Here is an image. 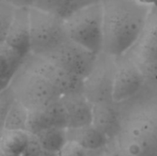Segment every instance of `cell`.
Returning a JSON list of instances; mask_svg holds the SVG:
<instances>
[{
  "label": "cell",
  "mask_w": 157,
  "mask_h": 156,
  "mask_svg": "<svg viewBox=\"0 0 157 156\" xmlns=\"http://www.w3.org/2000/svg\"><path fill=\"white\" fill-rule=\"evenodd\" d=\"M29 120V110L17 99L1 121V131H28Z\"/></svg>",
  "instance_id": "cell-18"
},
{
  "label": "cell",
  "mask_w": 157,
  "mask_h": 156,
  "mask_svg": "<svg viewBox=\"0 0 157 156\" xmlns=\"http://www.w3.org/2000/svg\"><path fill=\"white\" fill-rule=\"evenodd\" d=\"M58 154L59 156H87L88 151H86L78 143L68 141Z\"/></svg>",
  "instance_id": "cell-23"
},
{
  "label": "cell",
  "mask_w": 157,
  "mask_h": 156,
  "mask_svg": "<svg viewBox=\"0 0 157 156\" xmlns=\"http://www.w3.org/2000/svg\"><path fill=\"white\" fill-rule=\"evenodd\" d=\"M41 151H42V147L40 146L38 139L34 135H31L28 147L26 148L22 156H39Z\"/></svg>",
  "instance_id": "cell-25"
},
{
  "label": "cell",
  "mask_w": 157,
  "mask_h": 156,
  "mask_svg": "<svg viewBox=\"0 0 157 156\" xmlns=\"http://www.w3.org/2000/svg\"><path fill=\"white\" fill-rule=\"evenodd\" d=\"M30 53L46 55L68 37L64 19L37 7L29 8Z\"/></svg>",
  "instance_id": "cell-4"
},
{
  "label": "cell",
  "mask_w": 157,
  "mask_h": 156,
  "mask_svg": "<svg viewBox=\"0 0 157 156\" xmlns=\"http://www.w3.org/2000/svg\"><path fill=\"white\" fill-rule=\"evenodd\" d=\"M98 1L100 0H36L34 7L65 19L82 7Z\"/></svg>",
  "instance_id": "cell-17"
},
{
  "label": "cell",
  "mask_w": 157,
  "mask_h": 156,
  "mask_svg": "<svg viewBox=\"0 0 157 156\" xmlns=\"http://www.w3.org/2000/svg\"><path fill=\"white\" fill-rule=\"evenodd\" d=\"M92 124L110 140L115 139L121 129V112L118 103L105 102L93 104Z\"/></svg>",
  "instance_id": "cell-13"
},
{
  "label": "cell",
  "mask_w": 157,
  "mask_h": 156,
  "mask_svg": "<svg viewBox=\"0 0 157 156\" xmlns=\"http://www.w3.org/2000/svg\"><path fill=\"white\" fill-rule=\"evenodd\" d=\"M34 136L44 150L55 154H59L68 142L67 129L64 128H50Z\"/></svg>",
  "instance_id": "cell-19"
},
{
  "label": "cell",
  "mask_w": 157,
  "mask_h": 156,
  "mask_svg": "<svg viewBox=\"0 0 157 156\" xmlns=\"http://www.w3.org/2000/svg\"><path fill=\"white\" fill-rule=\"evenodd\" d=\"M104 18L103 51L128 52L143 31L155 6L144 0H101Z\"/></svg>",
  "instance_id": "cell-1"
},
{
  "label": "cell",
  "mask_w": 157,
  "mask_h": 156,
  "mask_svg": "<svg viewBox=\"0 0 157 156\" xmlns=\"http://www.w3.org/2000/svg\"><path fill=\"white\" fill-rule=\"evenodd\" d=\"M9 86L16 98L29 111L43 109L62 97L55 87L40 74L26 67L24 63Z\"/></svg>",
  "instance_id": "cell-3"
},
{
  "label": "cell",
  "mask_w": 157,
  "mask_h": 156,
  "mask_svg": "<svg viewBox=\"0 0 157 156\" xmlns=\"http://www.w3.org/2000/svg\"><path fill=\"white\" fill-rule=\"evenodd\" d=\"M1 156H4V155H2V154H1Z\"/></svg>",
  "instance_id": "cell-31"
},
{
  "label": "cell",
  "mask_w": 157,
  "mask_h": 156,
  "mask_svg": "<svg viewBox=\"0 0 157 156\" xmlns=\"http://www.w3.org/2000/svg\"><path fill=\"white\" fill-rule=\"evenodd\" d=\"M26 57L6 42H0V89L11 83Z\"/></svg>",
  "instance_id": "cell-15"
},
{
  "label": "cell",
  "mask_w": 157,
  "mask_h": 156,
  "mask_svg": "<svg viewBox=\"0 0 157 156\" xmlns=\"http://www.w3.org/2000/svg\"><path fill=\"white\" fill-rule=\"evenodd\" d=\"M24 65L40 74L63 95L83 91V79L71 74L43 55L29 53Z\"/></svg>",
  "instance_id": "cell-6"
},
{
  "label": "cell",
  "mask_w": 157,
  "mask_h": 156,
  "mask_svg": "<svg viewBox=\"0 0 157 156\" xmlns=\"http://www.w3.org/2000/svg\"><path fill=\"white\" fill-rule=\"evenodd\" d=\"M60 99L67 115V129L92 124L94 105L83 91L63 95Z\"/></svg>",
  "instance_id": "cell-10"
},
{
  "label": "cell",
  "mask_w": 157,
  "mask_h": 156,
  "mask_svg": "<svg viewBox=\"0 0 157 156\" xmlns=\"http://www.w3.org/2000/svg\"><path fill=\"white\" fill-rule=\"evenodd\" d=\"M67 137L68 141L78 143L88 152L102 150L110 142V139L93 124L67 129Z\"/></svg>",
  "instance_id": "cell-14"
},
{
  "label": "cell",
  "mask_w": 157,
  "mask_h": 156,
  "mask_svg": "<svg viewBox=\"0 0 157 156\" xmlns=\"http://www.w3.org/2000/svg\"><path fill=\"white\" fill-rule=\"evenodd\" d=\"M17 100L15 93L10 86L0 89V120L2 121L15 101Z\"/></svg>",
  "instance_id": "cell-21"
},
{
  "label": "cell",
  "mask_w": 157,
  "mask_h": 156,
  "mask_svg": "<svg viewBox=\"0 0 157 156\" xmlns=\"http://www.w3.org/2000/svg\"><path fill=\"white\" fill-rule=\"evenodd\" d=\"M144 72L147 82L157 84V61L148 63H138Z\"/></svg>",
  "instance_id": "cell-24"
},
{
  "label": "cell",
  "mask_w": 157,
  "mask_h": 156,
  "mask_svg": "<svg viewBox=\"0 0 157 156\" xmlns=\"http://www.w3.org/2000/svg\"><path fill=\"white\" fill-rule=\"evenodd\" d=\"M50 128L67 129V115L61 99L43 109L29 111L28 131L31 135H37Z\"/></svg>",
  "instance_id": "cell-11"
},
{
  "label": "cell",
  "mask_w": 157,
  "mask_h": 156,
  "mask_svg": "<svg viewBox=\"0 0 157 156\" xmlns=\"http://www.w3.org/2000/svg\"><path fill=\"white\" fill-rule=\"evenodd\" d=\"M2 42H6L25 57L30 53L29 8L17 7L13 22Z\"/></svg>",
  "instance_id": "cell-12"
},
{
  "label": "cell",
  "mask_w": 157,
  "mask_h": 156,
  "mask_svg": "<svg viewBox=\"0 0 157 156\" xmlns=\"http://www.w3.org/2000/svg\"><path fill=\"white\" fill-rule=\"evenodd\" d=\"M17 7L5 0H0V42H2L13 22Z\"/></svg>",
  "instance_id": "cell-20"
},
{
  "label": "cell",
  "mask_w": 157,
  "mask_h": 156,
  "mask_svg": "<svg viewBox=\"0 0 157 156\" xmlns=\"http://www.w3.org/2000/svg\"><path fill=\"white\" fill-rule=\"evenodd\" d=\"M156 6V8H157V5H156V6Z\"/></svg>",
  "instance_id": "cell-30"
},
{
  "label": "cell",
  "mask_w": 157,
  "mask_h": 156,
  "mask_svg": "<svg viewBox=\"0 0 157 156\" xmlns=\"http://www.w3.org/2000/svg\"><path fill=\"white\" fill-rule=\"evenodd\" d=\"M141 92L147 99L157 119V84L146 81Z\"/></svg>",
  "instance_id": "cell-22"
},
{
  "label": "cell",
  "mask_w": 157,
  "mask_h": 156,
  "mask_svg": "<svg viewBox=\"0 0 157 156\" xmlns=\"http://www.w3.org/2000/svg\"><path fill=\"white\" fill-rule=\"evenodd\" d=\"M116 56L101 51L89 74L83 80V92L93 104L113 100Z\"/></svg>",
  "instance_id": "cell-5"
},
{
  "label": "cell",
  "mask_w": 157,
  "mask_h": 156,
  "mask_svg": "<svg viewBox=\"0 0 157 156\" xmlns=\"http://www.w3.org/2000/svg\"><path fill=\"white\" fill-rule=\"evenodd\" d=\"M39 156H59L58 154H55V153H52V152H49V151H46L42 148V151L40 152V155Z\"/></svg>",
  "instance_id": "cell-29"
},
{
  "label": "cell",
  "mask_w": 157,
  "mask_h": 156,
  "mask_svg": "<svg viewBox=\"0 0 157 156\" xmlns=\"http://www.w3.org/2000/svg\"><path fill=\"white\" fill-rule=\"evenodd\" d=\"M105 153L106 156H123L119 148L117 147V144L113 140H110L109 144L105 147Z\"/></svg>",
  "instance_id": "cell-26"
},
{
  "label": "cell",
  "mask_w": 157,
  "mask_h": 156,
  "mask_svg": "<svg viewBox=\"0 0 157 156\" xmlns=\"http://www.w3.org/2000/svg\"><path fill=\"white\" fill-rule=\"evenodd\" d=\"M43 56L84 80L93 68L98 54L67 39L53 51Z\"/></svg>",
  "instance_id": "cell-8"
},
{
  "label": "cell",
  "mask_w": 157,
  "mask_h": 156,
  "mask_svg": "<svg viewBox=\"0 0 157 156\" xmlns=\"http://www.w3.org/2000/svg\"><path fill=\"white\" fill-rule=\"evenodd\" d=\"M5 1L13 5L16 7H28V8L34 6L36 2V0H5Z\"/></svg>",
  "instance_id": "cell-27"
},
{
  "label": "cell",
  "mask_w": 157,
  "mask_h": 156,
  "mask_svg": "<svg viewBox=\"0 0 157 156\" xmlns=\"http://www.w3.org/2000/svg\"><path fill=\"white\" fill-rule=\"evenodd\" d=\"M68 39L98 54L104 46V18L101 0L77 10L64 19Z\"/></svg>",
  "instance_id": "cell-2"
},
{
  "label": "cell",
  "mask_w": 157,
  "mask_h": 156,
  "mask_svg": "<svg viewBox=\"0 0 157 156\" xmlns=\"http://www.w3.org/2000/svg\"><path fill=\"white\" fill-rule=\"evenodd\" d=\"M146 78L138 62L126 52L116 58L113 100L120 104L136 96L144 87Z\"/></svg>",
  "instance_id": "cell-7"
},
{
  "label": "cell",
  "mask_w": 157,
  "mask_h": 156,
  "mask_svg": "<svg viewBox=\"0 0 157 156\" xmlns=\"http://www.w3.org/2000/svg\"><path fill=\"white\" fill-rule=\"evenodd\" d=\"M87 156H106L105 153V148L102 150H98V151H92V152H88V155Z\"/></svg>",
  "instance_id": "cell-28"
},
{
  "label": "cell",
  "mask_w": 157,
  "mask_h": 156,
  "mask_svg": "<svg viewBox=\"0 0 157 156\" xmlns=\"http://www.w3.org/2000/svg\"><path fill=\"white\" fill-rule=\"evenodd\" d=\"M128 52L138 63L157 61V8L155 6L143 31Z\"/></svg>",
  "instance_id": "cell-9"
},
{
  "label": "cell",
  "mask_w": 157,
  "mask_h": 156,
  "mask_svg": "<svg viewBox=\"0 0 157 156\" xmlns=\"http://www.w3.org/2000/svg\"><path fill=\"white\" fill-rule=\"evenodd\" d=\"M31 134L25 131H1L0 152L4 156H22Z\"/></svg>",
  "instance_id": "cell-16"
}]
</instances>
